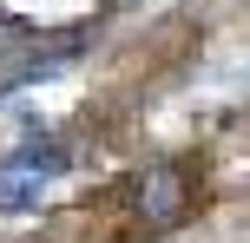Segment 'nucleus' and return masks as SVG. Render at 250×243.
I'll use <instances>...</instances> for the list:
<instances>
[{
    "instance_id": "obj_1",
    "label": "nucleus",
    "mask_w": 250,
    "mask_h": 243,
    "mask_svg": "<svg viewBox=\"0 0 250 243\" xmlns=\"http://www.w3.org/2000/svg\"><path fill=\"white\" fill-rule=\"evenodd\" d=\"M7 165H13V171H26V178H40V184H60L66 171H73V151H66L60 138H33V145H20Z\"/></svg>"
},
{
    "instance_id": "obj_2",
    "label": "nucleus",
    "mask_w": 250,
    "mask_h": 243,
    "mask_svg": "<svg viewBox=\"0 0 250 243\" xmlns=\"http://www.w3.org/2000/svg\"><path fill=\"white\" fill-rule=\"evenodd\" d=\"M40 197H46V184L26 178V171H13L7 158H0V204H7V210H26V204H40Z\"/></svg>"
},
{
    "instance_id": "obj_3",
    "label": "nucleus",
    "mask_w": 250,
    "mask_h": 243,
    "mask_svg": "<svg viewBox=\"0 0 250 243\" xmlns=\"http://www.w3.org/2000/svg\"><path fill=\"white\" fill-rule=\"evenodd\" d=\"M138 204H145L151 217H171V178H165V171H151V178L138 184Z\"/></svg>"
}]
</instances>
